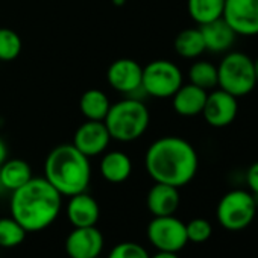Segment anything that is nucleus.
Returning a JSON list of instances; mask_svg holds the SVG:
<instances>
[{
	"label": "nucleus",
	"instance_id": "1",
	"mask_svg": "<svg viewBox=\"0 0 258 258\" xmlns=\"http://www.w3.org/2000/svg\"><path fill=\"white\" fill-rule=\"evenodd\" d=\"M145 166L155 182L181 188L196 176L199 158L196 149L187 140L169 136L158 139L149 146Z\"/></svg>",
	"mask_w": 258,
	"mask_h": 258
},
{
	"label": "nucleus",
	"instance_id": "2",
	"mask_svg": "<svg viewBox=\"0 0 258 258\" xmlns=\"http://www.w3.org/2000/svg\"><path fill=\"white\" fill-rule=\"evenodd\" d=\"M62 196L43 176L31 178L25 185L13 191L10 210L26 232H38L49 228L58 217Z\"/></svg>",
	"mask_w": 258,
	"mask_h": 258
},
{
	"label": "nucleus",
	"instance_id": "3",
	"mask_svg": "<svg viewBox=\"0 0 258 258\" xmlns=\"http://www.w3.org/2000/svg\"><path fill=\"white\" fill-rule=\"evenodd\" d=\"M44 178L61 196L70 198L87 191L91 179L90 160L73 143L59 145L49 152L44 161Z\"/></svg>",
	"mask_w": 258,
	"mask_h": 258
},
{
	"label": "nucleus",
	"instance_id": "4",
	"mask_svg": "<svg viewBox=\"0 0 258 258\" xmlns=\"http://www.w3.org/2000/svg\"><path fill=\"white\" fill-rule=\"evenodd\" d=\"M103 123L111 140L129 143L139 140L148 131L151 114L140 99L129 97L111 105Z\"/></svg>",
	"mask_w": 258,
	"mask_h": 258
},
{
	"label": "nucleus",
	"instance_id": "5",
	"mask_svg": "<svg viewBox=\"0 0 258 258\" xmlns=\"http://www.w3.org/2000/svg\"><path fill=\"white\" fill-rule=\"evenodd\" d=\"M256 85L253 59L241 52H229L217 66V87L237 99L249 94Z\"/></svg>",
	"mask_w": 258,
	"mask_h": 258
},
{
	"label": "nucleus",
	"instance_id": "6",
	"mask_svg": "<svg viewBox=\"0 0 258 258\" xmlns=\"http://www.w3.org/2000/svg\"><path fill=\"white\" fill-rule=\"evenodd\" d=\"M258 213V204L250 191L231 190L222 196L217 204L216 216L220 226L226 231L246 229Z\"/></svg>",
	"mask_w": 258,
	"mask_h": 258
},
{
	"label": "nucleus",
	"instance_id": "7",
	"mask_svg": "<svg viewBox=\"0 0 258 258\" xmlns=\"http://www.w3.org/2000/svg\"><path fill=\"white\" fill-rule=\"evenodd\" d=\"M181 85L182 72L175 62L169 59H157L143 67L142 88L152 97H172Z\"/></svg>",
	"mask_w": 258,
	"mask_h": 258
},
{
	"label": "nucleus",
	"instance_id": "8",
	"mask_svg": "<svg viewBox=\"0 0 258 258\" xmlns=\"http://www.w3.org/2000/svg\"><path fill=\"white\" fill-rule=\"evenodd\" d=\"M148 238L161 252L178 253L188 243L185 223L173 214L154 217L148 225Z\"/></svg>",
	"mask_w": 258,
	"mask_h": 258
},
{
	"label": "nucleus",
	"instance_id": "9",
	"mask_svg": "<svg viewBox=\"0 0 258 258\" xmlns=\"http://www.w3.org/2000/svg\"><path fill=\"white\" fill-rule=\"evenodd\" d=\"M222 19L237 35H258V0H225Z\"/></svg>",
	"mask_w": 258,
	"mask_h": 258
},
{
	"label": "nucleus",
	"instance_id": "10",
	"mask_svg": "<svg viewBox=\"0 0 258 258\" xmlns=\"http://www.w3.org/2000/svg\"><path fill=\"white\" fill-rule=\"evenodd\" d=\"M238 112V100L235 96L217 88L207 94V100L202 109L205 121L213 127H225L231 124Z\"/></svg>",
	"mask_w": 258,
	"mask_h": 258
},
{
	"label": "nucleus",
	"instance_id": "11",
	"mask_svg": "<svg viewBox=\"0 0 258 258\" xmlns=\"http://www.w3.org/2000/svg\"><path fill=\"white\" fill-rule=\"evenodd\" d=\"M143 67L131 59V58H120L114 61L106 72L108 84L118 93L131 96L142 88Z\"/></svg>",
	"mask_w": 258,
	"mask_h": 258
},
{
	"label": "nucleus",
	"instance_id": "12",
	"mask_svg": "<svg viewBox=\"0 0 258 258\" xmlns=\"http://www.w3.org/2000/svg\"><path fill=\"white\" fill-rule=\"evenodd\" d=\"M103 244V234L96 226L73 228L66 238V252L70 258H96Z\"/></svg>",
	"mask_w": 258,
	"mask_h": 258
},
{
	"label": "nucleus",
	"instance_id": "13",
	"mask_svg": "<svg viewBox=\"0 0 258 258\" xmlns=\"http://www.w3.org/2000/svg\"><path fill=\"white\" fill-rule=\"evenodd\" d=\"M111 142V136L103 121L87 120L75 133L73 145L85 157H97L103 154Z\"/></svg>",
	"mask_w": 258,
	"mask_h": 258
},
{
	"label": "nucleus",
	"instance_id": "14",
	"mask_svg": "<svg viewBox=\"0 0 258 258\" xmlns=\"http://www.w3.org/2000/svg\"><path fill=\"white\" fill-rule=\"evenodd\" d=\"M66 213L73 228L96 226L100 217V208L97 201L87 191L70 196Z\"/></svg>",
	"mask_w": 258,
	"mask_h": 258
},
{
	"label": "nucleus",
	"instance_id": "15",
	"mask_svg": "<svg viewBox=\"0 0 258 258\" xmlns=\"http://www.w3.org/2000/svg\"><path fill=\"white\" fill-rule=\"evenodd\" d=\"M179 188L161 182H155L146 198L148 210L152 213L154 217L175 214L179 207Z\"/></svg>",
	"mask_w": 258,
	"mask_h": 258
},
{
	"label": "nucleus",
	"instance_id": "16",
	"mask_svg": "<svg viewBox=\"0 0 258 258\" xmlns=\"http://www.w3.org/2000/svg\"><path fill=\"white\" fill-rule=\"evenodd\" d=\"M199 29L205 43V50H210L213 53H222L229 50L237 37V34L223 19L201 25Z\"/></svg>",
	"mask_w": 258,
	"mask_h": 258
},
{
	"label": "nucleus",
	"instance_id": "17",
	"mask_svg": "<svg viewBox=\"0 0 258 258\" xmlns=\"http://www.w3.org/2000/svg\"><path fill=\"white\" fill-rule=\"evenodd\" d=\"M208 91L193 85L182 84L178 91L172 96L173 109L182 117H195L202 114Z\"/></svg>",
	"mask_w": 258,
	"mask_h": 258
},
{
	"label": "nucleus",
	"instance_id": "18",
	"mask_svg": "<svg viewBox=\"0 0 258 258\" xmlns=\"http://www.w3.org/2000/svg\"><path fill=\"white\" fill-rule=\"evenodd\" d=\"M133 172V163L124 152L111 151L100 160V173L105 181L111 184L124 182Z\"/></svg>",
	"mask_w": 258,
	"mask_h": 258
},
{
	"label": "nucleus",
	"instance_id": "19",
	"mask_svg": "<svg viewBox=\"0 0 258 258\" xmlns=\"http://www.w3.org/2000/svg\"><path fill=\"white\" fill-rule=\"evenodd\" d=\"M32 178L31 166L20 158L5 160L0 164V184L8 191H14Z\"/></svg>",
	"mask_w": 258,
	"mask_h": 258
},
{
	"label": "nucleus",
	"instance_id": "20",
	"mask_svg": "<svg viewBox=\"0 0 258 258\" xmlns=\"http://www.w3.org/2000/svg\"><path fill=\"white\" fill-rule=\"evenodd\" d=\"M109 99L108 96L97 88H90L87 90L79 100V109L82 115L87 120H96V121H103L108 111H109Z\"/></svg>",
	"mask_w": 258,
	"mask_h": 258
},
{
	"label": "nucleus",
	"instance_id": "21",
	"mask_svg": "<svg viewBox=\"0 0 258 258\" xmlns=\"http://www.w3.org/2000/svg\"><path fill=\"white\" fill-rule=\"evenodd\" d=\"M175 50L179 56L187 59L201 56L205 52V43L201 29L190 28L181 31L175 38Z\"/></svg>",
	"mask_w": 258,
	"mask_h": 258
},
{
	"label": "nucleus",
	"instance_id": "22",
	"mask_svg": "<svg viewBox=\"0 0 258 258\" xmlns=\"http://www.w3.org/2000/svg\"><path fill=\"white\" fill-rule=\"evenodd\" d=\"M187 8L190 17L201 26L222 19L225 0H188Z\"/></svg>",
	"mask_w": 258,
	"mask_h": 258
},
{
	"label": "nucleus",
	"instance_id": "23",
	"mask_svg": "<svg viewBox=\"0 0 258 258\" xmlns=\"http://www.w3.org/2000/svg\"><path fill=\"white\" fill-rule=\"evenodd\" d=\"M190 84L210 91L217 87V67L208 61H196L188 70Z\"/></svg>",
	"mask_w": 258,
	"mask_h": 258
},
{
	"label": "nucleus",
	"instance_id": "24",
	"mask_svg": "<svg viewBox=\"0 0 258 258\" xmlns=\"http://www.w3.org/2000/svg\"><path fill=\"white\" fill-rule=\"evenodd\" d=\"M25 228L13 217L0 219V247H16L26 238Z\"/></svg>",
	"mask_w": 258,
	"mask_h": 258
},
{
	"label": "nucleus",
	"instance_id": "25",
	"mask_svg": "<svg viewBox=\"0 0 258 258\" xmlns=\"http://www.w3.org/2000/svg\"><path fill=\"white\" fill-rule=\"evenodd\" d=\"M22 52V38L10 28H0V61H13Z\"/></svg>",
	"mask_w": 258,
	"mask_h": 258
},
{
	"label": "nucleus",
	"instance_id": "26",
	"mask_svg": "<svg viewBox=\"0 0 258 258\" xmlns=\"http://www.w3.org/2000/svg\"><path fill=\"white\" fill-rule=\"evenodd\" d=\"M185 231H187V238L190 243H205L211 238L213 235V225L202 217H196L185 223Z\"/></svg>",
	"mask_w": 258,
	"mask_h": 258
},
{
	"label": "nucleus",
	"instance_id": "27",
	"mask_svg": "<svg viewBox=\"0 0 258 258\" xmlns=\"http://www.w3.org/2000/svg\"><path fill=\"white\" fill-rule=\"evenodd\" d=\"M108 258H151V255L146 247L136 241H121L111 249Z\"/></svg>",
	"mask_w": 258,
	"mask_h": 258
},
{
	"label": "nucleus",
	"instance_id": "28",
	"mask_svg": "<svg viewBox=\"0 0 258 258\" xmlns=\"http://www.w3.org/2000/svg\"><path fill=\"white\" fill-rule=\"evenodd\" d=\"M246 184L258 204V161L253 163L246 172Z\"/></svg>",
	"mask_w": 258,
	"mask_h": 258
},
{
	"label": "nucleus",
	"instance_id": "29",
	"mask_svg": "<svg viewBox=\"0 0 258 258\" xmlns=\"http://www.w3.org/2000/svg\"><path fill=\"white\" fill-rule=\"evenodd\" d=\"M7 158H8V148H7L5 142L0 139V164H2Z\"/></svg>",
	"mask_w": 258,
	"mask_h": 258
},
{
	"label": "nucleus",
	"instance_id": "30",
	"mask_svg": "<svg viewBox=\"0 0 258 258\" xmlns=\"http://www.w3.org/2000/svg\"><path fill=\"white\" fill-rule=\"evenodd\" d=\"M151 258H179L178 256V253H175V252H161V250H158L155 255H152Z\"/></svg>",
	"mask_w": 258,
	"mask_h": 258
},
{
	"label": "nucleus",
	"instance_id": "31",
	"mask_svg": "<svg viewBox=\"0 0 258 258\" xmlns=\"http://www.w3.org/2000/svg\"><path fill=\"white\" fill-rule=\"evenodd\" d=\"M253 73H255V79H256V84H258V58L253 59Z\"/></svg>",
	"mask_w": 258,
	"mask_h": 258
},
{
	"label": "nucleus",
	"instance_id": "32",
	"mask_svg": "<svg viewBox=\"0 0 258 258\" xmlns=\"http://www.w3.org/2000/svg\"><path fill=\"white\" fill-rule=\"evenodd\" d=\"M114 2V5H117V7H121L123 4H124V0H112Z\"/></svg>",
	"mask_w": 258,
	"mask_h": 258
},
{
	"label": "nucleus",
	"instance_id": "33",
	"mask_svg": "<svg viewBox=\"0 0 258 258\" xmlns=\"http://www.w3.org/2000/svg\"><path fill=\"white\" fill-rule=\"evenodd\" d=\"M96 258H100V256H96Z\"/></svg>",
	"mask_w": 258,
	"mask_h": 258
}]
</instances>
